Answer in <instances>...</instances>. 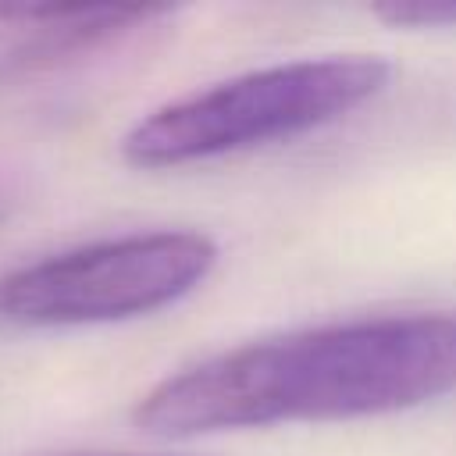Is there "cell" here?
Returning <instances> with one entry per match:
<instances>
[{"label":"cell","instance_id":"obj_1","mask_svg":"<svg viewBox=\"0 0 456 456\" xmlns=\"http://www.w3.org/2000/svg\"><path fill=\"white\" fill-rule=\"evenodd\" d=\"M456 392V314L363 317L260 338L153 385L135 424L189 438L292 420H353Z\"/></svg>","mask_w":456,"mask_h":456},{"label":"cell","instance_id":"obj_3","mask_svg":"<svg viewBox=\"0 0 456 456\" xmlns=\"http://www.w3.org/2000/svg\"><path fill=\"white\" fill-rule=\"evenodd\" d=\"M217 264L203 232H139L89 242L0 278V317L21 328H71L153 314L189 296Z\"/></svg>","mask_w":456,"mask_h":456},{"label":"cell","instance_id":"obj_4","mask_svg":"<svg viewBox=\"0 0 456 456\" xmlns=\"http://www.w3.org/2000/svg\"><path fill=\"white\" fill-rule=\"evenodd\" d=\"M167 14L171 7L142 4H0V18L21 28L18 53L28 64H50L107 46Z\"/></svg>","mask_w":456,"mask_h":456},{"label":"cell","instance_id":"obj_6","mask_svg":"<svg viewBox=\"0 0 456 456\" xmlns=\"http://www.w3.org/2000/svg\"><path fill=\"white\" fill-rule=\"evenodd\" d=\"M75 456H164V452H75Z\"/></svg>","mask_w":456,"mask_h":456},{"label":"cell","instance_id":"obj_7","mask_svg":"<svg viewBox=\"0 0 456 456\" xmlns=\"http://www.w3.org/2000/svg\"><path fill=\"white\" fill-rule=\"evenodd\" d=\"M7 214H11V200L7 192H0V221H7Z\"/></svg>","mask_w":456,"mask_h":456},{"label":"cell","instance_id":"obj_5","mask_svg":"<svg viewBox=\"0 0 456 456\" xmlns=\"http://www.w3.org/2000/svg\"><path fill=\"white\" fill-rule=\"evenodd\" d=\"M374 18L399 28H438L456 25V0H410V4H381L374 7Z\"/></svg>","mask_w":456,"mask_h":456},{"label":"cell","instance_id":"obj_2","mask_svg":"<svg viewBox=\"0 0 456 456\" xmlns=\"http://www.w3.org/2000/svg\"><path fill=\"white\" fill-rule=\"evenodd\" d=\"M392 68L381 57H306L235 75L146 114L121 153L135 167H178L331 125L378 96Z\"/></svg>","mask_w":456,"mask_h":456}]
</instances>
